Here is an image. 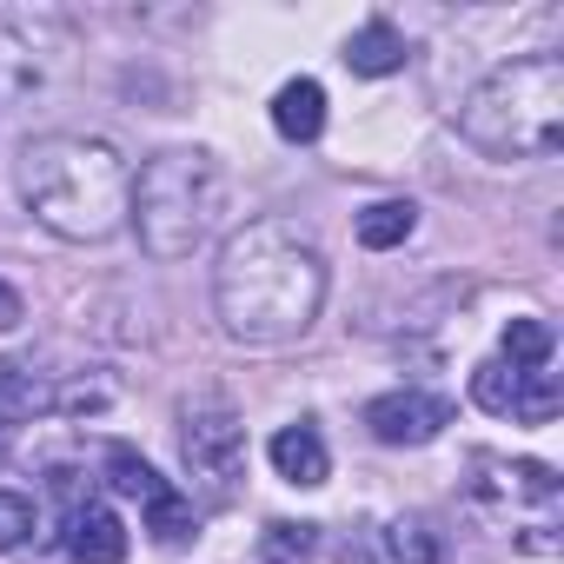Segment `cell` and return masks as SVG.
<instances>
[{"label":"cell","instance_id":"obj_13","mask_svg":"<svg viewBox=\"0 0 564 564\" xmlns=\"http://www.w3.org/2000/svg\"><path fill=\"white\" fill-rule=\"evenodd\" d=\"M498 352H505L511 372H544L551 366V326L544 319H511L505 339H498Z\"/></svg>","mask_w":564,"mask_h":564},{"label":"cell","instance_id":"obj_3","mask_svg":"<svg viewBox=\"0 0 564 564\" xmlns=\"http://www.w3.org/2000/svg\"><path fill=\"white\" fill-rule=\"evenodd\" d=\"M458 127L491 160H551L564 140V61L524 54V61L485 74L471 87Z\"/></svg>","mask_w":564,"mask_h":564},{"label":"cell","instance_id":"obj_19","mask_svg":"<svg viewBox=\"0 0 564 564\" xmlns=\"http://www.w3.org/2000/svg\"><path fill=\"white\" fill-rule=\"evenodd\" d=\"M524 425H544L557 412V379L551 372H518V405H511Z\"/></svg>","mask_w":564,"mask_h":564},{"label":"cell","instance_id":"obj_7","mask_svg":"<svg viewBox=\"0 0 564 564\" xmlns=\"http://www.w3.org/2000/svg\"><path fill=\"white\" fill-rule=\"evenodd\" d=\"M67 551L80 557V564H120L127 557V524L107 511V505H74V518H67Z\"/></svg>","mask_w":564,"mask_h":564},{"label":"cell","instance_id":"obj_20","mask_svg":"<svg viewBox=\"0 0 564 564\" xmlns=\"http://www.w3.org/2000/svg\"><path fill=\"white\" fill-rule=\"evenodd\" d=\"M28 531H34V498H21V491H0V551L28 544Z\"/></svg>","mask_w":564,"mask_h":564},{"label":"cell","instance_id":"obj_14","mask_svg":"<svg viewBox=\"0 0 564 564\" xmlns=\"http://www.w3.org/2000/svg\"><path fill=\"white\" fill-rule=\"evenodd\" d=\"M107 485H113V491H127V498H140V505H147L153 491H166V478H160L140 452H127V445H113V452H107Z\"/></svg>","mask_w":564,"mask_h":564},{"label":"cell","instance_id":"obj_4","mask_svg":"<svg viewBox=\"0 0 564 564\" xmlns=\"http://www.w3.org/2000/svg\"><path fill=\"white\" fill-rule=\"evenodd\" d=\"M219 206H226L219 160L199 153V147H173V153H160V160L140 166V186H133V206L127 213H133L140 246L153 259H186L213 232Z\"/></svg>","mask_w":564,"mask_h":564},{"label":"cell","instance_id":"obj_22","mask_svg":"<svg viewBox=\"0 0 564 564\" xmlns=\"http://www.w3.org/2000/svg\"><path fill=\"white\" fill-rule=\"evenodd\" d=\"M8 438H14V425H8V419H0V458H8Z\"/></svg>","mask_w":564,"mask_h":564},{"label":"cell","instance_id":"obj_17","mask_svg":"<svg viewBox=\"0 0 564 564\" xmlns=\"http://www.w3.org/2000/svg\"><path fill=\"white\" fill-rule=\"evenodd\" d=\"M392 557H399V564H445L438 531L419 524V518H399V524H392Z\"/></svg>","mask_w":564,"mask_h":564},{"label":"cell","instance_id":"obj_9","mask_svg":"<svg viewBox=\"0 0 564 564\" xmlns=\"http://www.w3.org/2000/svg\"><path fill=\"white\" fill-rule=\"evenodd\" d=\"M272 465H279V478L286 485H326V471H333V458H326V438L313 432V425H286L272 438Z\"/></svg>","mask_w":564,"mask_h":564},{"label":"cell","instance_id":"obj_2","mask_svg":"<svg viewBox=\"0 0 564 564\" xmlns=\"http://www.w3.org/2000/svg\"><path fill=\"white\" fill-rule=\"evenodd\" d=\"M21 199L28 213L74 239V246H94V239H113L127 226V206H133V173L120 160L113 140H94V133H47V140H28L21 147Z\"/></svg>","mask_w":564,"mask_h":564},{"label":"cell","instance_id":"obj_16","mask_svg":"<svg viewBox=\"0 0 564 564\" xmlns=\"http://www.w3.org/2000/svg\"><path fill=\"white\" fill-rule=\"evenodd\" d=\"M471 399H478L485 412H498V419H505V412L518 405V372H511L505 359H485V366L471 372Z\"/></svg>","mask_w":564,"mask_h":564},{"label":"cell","instance_id":"obj_1","mask_svg":"<svg viewBox=\"0 0 564 564\" xmlns=\"http://www.w3.org/2000/svg\"><path fill=\"white\" fill-rule=\"evenodd\" d=\"M219 326L246 346H286L326 306V259L286 219H252L226 239L213 272Z\"/></svg>","mask_w":564,"mask_h":564},{"label":"cell","instance_id":"obj_21","mask_svg":"<svg viewBox=\"0 0 564 564\" xmlns=\"http://www.w3.org/2000/svg\"><path fill=\"white\" fill-rule=\"evenodd\" d=\"M8 326H21V293L0 279V333H8Z\"/></svg>","mask_w":564,"mask_h":564},{"label":"cell","instance_id":"obj_8","mask_svg":"<svg viewBox=\"0 0 564 564\" xmlns=\"http://www.w3.org/2000/svg\"><path fill=\"white\" fill-rule=\"evenodd\" d=\"M272 127H279V140L313 147L326 133V87L319 80H286L272 94Z\"/></svg>","mask_w":564,"mask_h":564},{"label":"cell","instance_id":"obj_12","mask_svg":"<svg viewBox=\"0 0 564 564\" xmlns=\"http://www.w3.org/2000/svg\"><path fill=\"white\" fill-rule=\"evenodd\" d=\"M412 226H419V206H412V199H379V206H366V213H359V246L392 252V246H405V239H412Z\"/></svg>","mask_w":564,"mask_h":564},{"label":"cell","instance_id":"obj_5","mask_svg":"<svg viewBox=\"0 0 564 564\" xmlns=\"http://www.w3.org/2000/svg\"><path fill=\"white\" fill-rule=\"evenodd\" d=\"M180 452H186V471H193V485H199L206 505H232L246 491V425L226 405L186 412Z\"/></svg>","mask_w":564,"mask_h":564},{"label":"cell","instance_id":"obj_10","mask_svg":"<svg viewBox=\"0 0 564 564\" xmlns=\"http://www.w3.org/2000/svg\"><path fill=\"white\" fill-rule=\"evenodd\" d=\"M346 67H352V74H366V80L399 74V67H405V34H399V28H386V21H366V28L346 41Z\"/></svg>","mask_w":564,"mask_h":564},{"label":"cell","instance_id":"obj_11","mask_svg":"<svg viewBox=\"0 0 564 564\" xmlns=\"http://www.w3.org/2000/svg\"><path fill=\"white\" fill-rule=\"evenodd\" d=\"M54 405V392L21 366V359H0V419L8 425H28L34 412H47Z\"/></svg>","mask_w":564,"mask_h":564},{"label":"cell","instance_id":"obj_18","mask_svg":"<svg viewBox=\"0 0 564 564\" xmlns=\"http://www.w3.org/2000/svg\"><path fill=\"white\" fill-rule=\"evenodd\" d=\"M259 551L272 557V564H306L313 557V524H265V538H259Z\"/></svg>","mask_w":564,"mask_h":564},{"label":"cell","instance_id":"obj_15","mask_svg":"<svg viewBox=\"0 0 564 564\" xmlns=\"http://www.w3.org/2000/svg\"><path fill=\"white\" fill-rule=\"evenodd\" d=\"M147 531H153L160 544H186V538H193V505H186L173 485L153 491V498H147Z\"/></svg>","mask_w":564,"mask_h":564},{"label":"cell","instance_id":"obj_6","mask_svg":"<svg viewBox=\"0 0 564 564\" xmlns=\"http://www.w3.org/2000/svg\"><path fill=\"white\" fill-rule=\"evenodd\" d=\"M366 425L379 445H432L452 425V399L438 392H386L366 405Z\"/></svg>","mask_w":564,"mask_h":564}]
</instances>
